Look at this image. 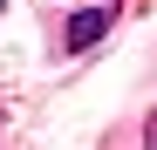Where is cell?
I'll return each mask as SVG.
<instances>
[{"label":"cell","instance_id":"1","mask_svg":"<svg viewBox=\"0 0 157 150\" xmlns=\"http://www.w3.org/2000/svg\"><path fill=\"white\" fill-rule=\"evenodd\" d=\"M102 34H109V14H75L68 21V48H96Z\"/></svg>","mask_w":157,"mask_h":150}]
</instances>
